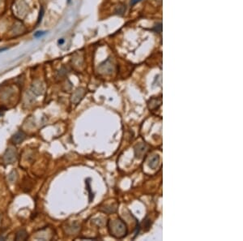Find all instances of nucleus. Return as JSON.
I'll return each instance as SVG.
<instances>
[{
	"instance_id": "nucleus-17",
	"label": "nucleus",
	"mask_w": 243,
	"mask_h": 241,
	"mask_svg": "<svg viewBox=\"0 0 243 241\" xmlns=\"http://www.w3.org/2000/svg\"><path fill=\"white\" fill-rule=\"evenodd\" d=\"M0 2H1V0H0Z\"/></svg>"
},
{
	"instance_id": "nucleus-2",
	"label": "nucleus",
	"mask_w": 243,
	"mask_h": 241,
	"mask_svg": "<svg viewBox=\"0 0 243 241\" xmlns=\"http://www.w3.org/2000/svg\"><path fill=\"white\" fill-rule=\"evenodd\" d=\"M17 152L14 148L10 147L6 149L3 155V161L6 164H12L17 160Z\"/></svg>"
},
{
	"instance_id": "nucleus-7",
	"label": "nucleus",
	"mask_w": 243,
	"mask_h": 241,
	"mask_svg": "<svg viewBox=\"0 0 243 241\" xmlns=\"http://www.w3.org/2000/svg\"><path fill=\"white\" fill-rule=\"evenodd\" d=\"M26 138V134L22 131H19L15 133L14 136L11 138V141L13 143L15 144V145H18V144H20L21 142H23Z\"/></svg>"
},
{
	"instance_id": "nucleus-6",
	"label": "nucleus",
	"mask_w": 243,
	"mask_h": 241,
	"mask_svg": "<svg viewBox=\"0 0 243 241\" xmlns=\"http://www.w3.org/2000/svg\"><path fill=\"white\" fill-rule=\"evenodd\" d=\"M31 90H32V92L35 95H36V96L41 95V94H43V91H44V88H43L42 83L39 81H35L34 83L32 84Z\"/></svg>"
},
{
	"instance_id": "nucleus-15",
	"label": "nucleus",
	"mask_w": 243,
	"mask_h": 241,
	"mask_svg": "<svg viewBox=\"0 0 243 241\" xmlns=\"http://www.w3.org/2000/svg\"><path fill=\"white\" fill-rule=\"evenodd\" d=\"M62 43H63V40H62V39L58 41V44H62Z\"/></svg>"
},
{
	"instance_id": "nucleus-8",
	"label": "nucleus",
	"mask_w": 243,
	"mask_h": 241,
	"mask_svg": "<svg viewBox=\"0 0 243 241\" xmlns=\"http://www.w3.org/2000/svg\"><path fill=\"white\" fill-rule=\"evenodd\" d=\"M160 162V157L159 155H153L150 158L148 161V167L151 169H156Z\"/></svg>"
},
{
	"instance_id": "nucleus-4",
	"label": "nucleus",
	"mask_w": 243,
	"mask_h": 241,
	"mask_svg": "<svg viewBox=\"0 0 243 241\" xmlns=\"http://www.w3.org/2000/svg\"><path fill=\"white\" fill-rule=\"evenodd\" d=\"M85 94V90L83 88H79L75 90V92L73 93L70 98V102L75 105H78L80 101L83 99V96Z\"/></svg>"
},
{
	"instance_id": "nucleus-5",
	"label": "nucleus",
	"mask_w": 243,
	"mask_h": 241,
	"mask_svg": "<svg viewBox=\"0 0 243 241\" xmlns=\"http://www.w3.org/2000/svg\"><path fill=\"white\" fill-rule=\"evenodd\" d=\"M147 151V145L143 143H140L134 147V154L137 158H142Z\"/></svg>"
},
{
	"instance_id": "nucleus-9",
	"label": "nucleus",
	"mask_w": 243,
	"mask_h": 241,
	"mask_svg": "<svg viewBox=\"0 0 243 241\" xmlns=\"http://www.w3.org/2000/svg\"><path fill=\"white\" fill-rule=\"evenodd\" d=\"M28 239V234L25 230H19L15 235V240H26Z\"/></svg>"
},
{
	"instance_id": "nucleus-14",
	"label": "nucleus",
	"mask_w": 243,
	"mask_h": 241,
	"mask_svg": "<svg viewBox=\"0 0 243 241\" xmlns=\"http://www.w3.org/2000/svg\"><path fill=\"white\" fill-rule=\"evenodd\" d=\"M140 0H131L130 2V4L131 5V6H133V5H134L135 3H137V2H139Z\"/></svg>"
},
{
	"instance_id": "nucleus-10",
	"label": "nucleus",
	"mask_w": 243,
	"mask_h": 241,
	"mask_svg": "<svg viewBox=\"0 0 243 241\" xmlns=\"http://www.w3.org/2000/svg\"><path fill=\"white\" fill-rule=\"evenodd\" d=\"M17 178V173L15 171H12L8 175V179L10 180V182L13 183L15 181V179Z\"/></svg>"
},
{
	"instance_id": "nucleus-12",
	"label": "nucleus",
	"mask_w": 243,
	"mask_h": 241,
	"mask_svg": "<svg viewBox=\"0 0 243 241\" xmlns=\"http://www.w3.org/2000/svg\"><path fill=\"white\" fill-rule=\"evenodd\" d=\"M43 15H44V10H43V8L41 7L40 10V14H39V16H38V22H37L38 24L41 22V19H42L43 17Z\"/></svg>"
},
{
	"instance_id": "nucleus-11",
	"label": "nucleus",
	"mask_w": 243,
	"mask_h": 241,
	"mask_svg": "<svg viewBox=\"0 0 243 241\" xmlns=\"http://www.w3.org/2000/svg\"><path fill=\"white\" fill-rule=\"evenodd\" d=\"M45 33L46 32H44V31H38V32L35 33L34 37H36V38H39V37H42L43 35H45Z\"/></svg>"
},
{
	"instance_id": "nucleus-3",
	"label": "nucleus",
	"mask_w": 243,
	"mask_h": 241,
	"mask_svg": "<svg viewBox=\"0 0 243 241\" xmlns=\"http://www.w3.org/2000/svg\"><path fill=\"white\" fill-rule=\"evenodd\" d=\"M162 104L161 98H151L147 101V107L150 111L154 112L159 110Z\"/></svg>"
},
{
	"instance_id": "nucleus-13",
	"label": "nucleus",
	"mask_w": 243,
	"mask_h": 241,
	"mask_svg": "<svg viewBox=\"0 0 243 241\" xmlns=\"http://www.w3.org/2000/svg\"><path fill=\"white\" fill-rule=\"evenodd\" d=\"M86 184H87V189L88 190V191H89L90 192V184H89V182L87 181H86ZM92 193H91V192H90V198H89V202H92V198H93V196H92Z\"/></svg>"
},
{
	"instance_id": "nucleus-1",
	"label": "nucleus",
	"mask_w": 243,
	"mask_h": 241,
	"mask_svg": "<svg viewBox=\"0 0 243 241\" xmlns=\"http://www.w3.org/2000/svg\"><path fill=\"white\" fill-rule=\"evenodd\" d=\"M107 226L109 235L115 239H123L127 235V226L119 217L116 219L109 220L107 222Z\"/></svg>"
},
{
	"instance_id": "nucleus-16",
	"label": "nucleus",
	"mask_w": 243,
	"mask_h": 241,
	"mask_svg": "<svg viewBox=\"0 0 243 241\" xmlns=\"http://www.w3.org/2000/svg\"><path fill=\"white\" fill-rule=\"evenodd\" d=\"M4 239H5V238H4V237L0 236V240H4Z\"/></svg>"
}]
</instances>
